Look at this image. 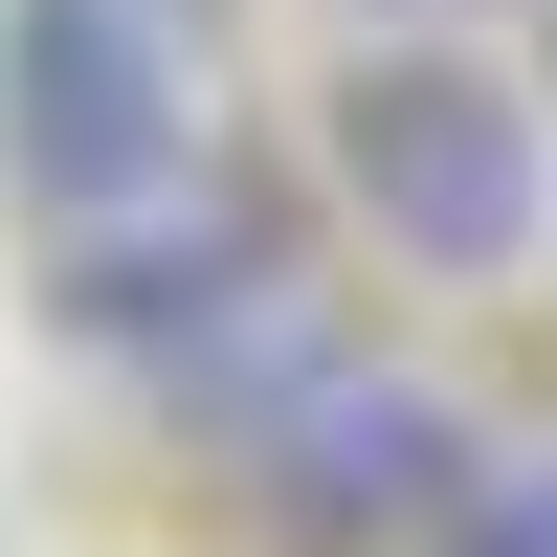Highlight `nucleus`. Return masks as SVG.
Wrapping results in <instances>:
<instances>
[{
    "label": "nucleus",
    "mask_w": 557,
    "mask_h": 557,
    "mask_svg": "<svg viewBox=\"0 0 557 557\" xmlns=\"http://www.w3.org/2000/svg\"><path fill=\"white\" fill-rule=\"evenodd\" d=\"M67 335L112 357V380H157L178 424H246V401L290 380L335 312H312V246H290V201H268V178L178 157L157 201L67 223Z\"/></svg>",
    "instance_id": "1"
},
{
    "label": "nucleus",
    "mask_w": 557,
    "mask_h": 557,
    "mask_svg": "<svg viewBox=\"0 0 557 557\" xmlns=\"http://www.w3.org/2000/svg\"><path fill=\"white\" fill-rule=\"evenodd\" d=\"M312 134H335V201L380 223L424 290H513V268L557 246V134H535L513 45H380L357 23Z\"/></svg>",
    "instance_id": "2"
},
{
    "label": "nucleus",
    "mask_w": 557,
    "mask_h": 557,
    "mask_svg": "<svg viewBox=\"0 0 557 557\" xmlns=\"http://www.w3.org/2000/svg\"><path fill=\"white\" fill-rule=\"evenodd\" d=\"M201 157V23L178 0H0V178L45 201V246Z\"/></svg>",
    "instance_id": "3"
},
{
    "label": "nucleus",
    "mask_w": 557,
    "mask_h": 557,
    "mask_svg": "<svg viewBox=\"0 0 557 557\" xmlns=\"http://www.w3.org/2000/svg\"><path fill=\"white\" fill-rule=\"evenodd\" d=\"M223 446H246V513L290 535V557H401V535H424V491L469 469V401H446L424 357H335V335H312Z\"/></svg>",
    "instance_id": "4"
},
{
    "label": "nucleus",
    "mask_w": 557,
    "mask_h": 557,
    "mask_svg": "<svg viewBox=\"0 0 557 557\" xmlns=\"http://www.w3.org/2000/svg\"><path fill=\"white\" fill-rule=\"evenodd\" d=\"M401 557H557V446H491V424H469V469L424 491Z\"/></svg>",
    "instance_id": "5"
},
{
    "label": "nucleus",
    "mask_w": 557,
    "mask_h": 557,
    "mask_svg": "<svg viewBox=\"0 0 557 557\" xmlns=\"http://www.w3.org/2000/svg\"><path fill=\"white\" fill-rule=\"evenodd\" d=\"M357 23H380V45H469V0H357Z\"/></svg>",
    "instance_id": "6"
},
{
    "label": "nucleus",
    "mask_w": 557,
    "mask_h": 557,
    "mask_svg": "<svg viewBox=\"0 0 557 557\" xmlns=\"http://www.w3.org/2000/svg\"><path fill=\"white\" fill-rule=\"evenodd\" d=\"M535 89H557V0H535Z\"/></svg>",
    "instance_id": "7"
}]
</instances>
